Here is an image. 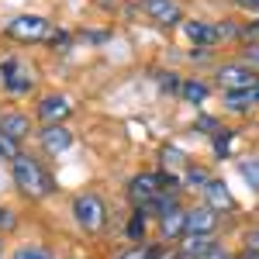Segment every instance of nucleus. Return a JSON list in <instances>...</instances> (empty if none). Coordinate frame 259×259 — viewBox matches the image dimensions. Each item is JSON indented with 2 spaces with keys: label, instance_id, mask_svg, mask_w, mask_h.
<instances>
[{
  "label": "nucleus",
  "instance_id": "6",
  "mask_svg": "<svg viewBox=\"0 0 259 259\" xmlns=\"http://www.w3.org/2000/svg\"><path fill=\"white\" fill-rule=\"evenodd\" d=\"M7 38L14 41H41L49 35V21L38 18V14H18L14 21H7Z\"/></svg>",
  "mask_w": 259,
  "mask_h": 259
},
{
  "label": "nucleus",
  "instance_id": "2",
  "mask_svg": "<svg viewBox=\"0 0 259 259\" xmlns=\"http://www.w3.org/2000/svg\"><path fill=\"white\" fill-rule=\"evenodd\" d=\"M69 214H73V221H76V228H80L83 235H100V232L107 228V204H104V197L94 194V190L76 194Z\"/></svg>",
  "mask_w": 259,
  "mask_h": 259
},
{
  "label": "nucleus",
  "instance_id": "19",
  "mask_svg": "<svg viewBox=\"0 0 259 259\" xmlns=\"http://www.w3.org/2000/svg\"><path fill=\"white\" fill-rule=\"evenodd\" d=\"M207 94H211V90H207V83L194 80V76L180 83V97L187 100V104H204V100H207Z\"/></svg>",
  "mask_w": 259,
  "mask_h": 259
},
{
  "label": "nucleus",
  "instance_id": "9",
  "mask_svg": "<svg viewBox=\"0 0 259 259\" xmlns=\"http://www.w3.org/2000/svg\"><path fill=\"white\" fill-rule=\"evenodd\" d=\"M142 14L152 18L162 28H173V24H183V7L177 0H142Z\"/></svg>",
  "mask_w": 259,
  "mask_h": 259
},
{
  "label": "nucleus",
  "instance_id": "25",
  "mask_svg": "<svg viewBox=\"0 0 259 259\" xmlns=\"http://www.w3.org/2000/svg\"><path fill=\"white\" fill-rule=\"evenodd\" d=\"M211 149H214V156H228V149H232V132L228 128H218L214 132V139H211Z\"/></svg>",
  "mask_w": 259,
  "mask_h": 259
},
{
  "label": "nucleus",
  "instance_id": "22",
  "mask_svg": "<svg viewBox=\"0 0 259 259\" xmlns=\"http://www.w3.org/2000/svg\"><path fill=\"white\" fill-rule=\"evenodd\" d=\"M11 259H56L52 249H45V245H35V242H28V245H18Z\"/></svg>",
  "mask_w": 259,
  "mask_h": 259
},
{
  "label": "nucleus",
  "instance_id": "7",
  "mask_svg": "<svg viewBox=\"0 0 259 259\" xmlns=\"http://www.w3.org/2000/svg\"><path fill=\"white\" fill-rule=\"evenodd\" d=\"M183 35L194 41V49H211V45H218L225 35H232V28H221V24H211V21H183Z\"/></svg>",
  "mask_w": 259,
  "mask_h": 259
},
{
  "label": "nucleus",
  "instance_id": "31",
  "mask_svg": "<svg viewBox=\"0 0 259 259\" xmlns=\"http://www.w3.org/2000/svg\"><path fill=\"white\" fill-rule=\"evenodd\" d=\"M242 11H259V0H235Z\"/></svg>",
  "mask_w": 259,
  "mask_h": 259
},
{
  "label": "nucleus",
  "instance_id": "16",
  "mask_svg": "<svg viewBox=\"0 0 259 259\" xmlns=\"http://www.w3.org/2000/svg\"><path fill=\"white\" fill-rule=\"evenodd\" d=\"M211 169H207V166H197V162H187V169H183V177H180V187H183V190H204V187H207V183H211Z\"/></svg>",
  "mask_w": 259,
  "mask_h": 259
},
{
  "label": "nucleus",
  "instance_id": "26",
  "mask_svg": "<svg viewBox=\"0 0 259 259\" xmlns=\"http://www.w3.org/2000/svg\"><path fill=\"white\" fill-rule=\"evenodd\" d=\"M242 62L252 66V69L259 73V45H245V49H242Z\"/></svg>",
  "mask_w": 259,
  "mask_h": 259
},
{
  "label": "nucleus",
  "instance_id": "14",
  "mask_svg": "<svg viewBox=\"0 0 259 259\" xmlns=\"http://www.w3.org/2000/svg\"><path fill=\"white\" fill-rule=\"evenodd\" d=\"M200 194H204V204H207L214 214H221V211H235V197H232V190H228L225 180H211Z\"/></svg>",
  "mask_w": 259,
  "mask_h": 259
},
{
  "label": "nucleus",
  "instance_id": "15",
  "mask_svg": "<svg viewBox=\"0 0 259 259\" xmlns=\"http://www.w3.org/2000/svg\"><path fill=\"white\" fill-rule=\"evenodd\" d=\"M214 245H218V235H183L177 242V252L187 259H204Z\"/></svg>",
  "mask_w": 259,
  "mask_h": 259
},
{
  "label": "nucleus",
  "instance_id": "21",
  "mask_svg": "<svg viewBox=\"0 0 259 259\" xmlns=\"http://www.w3.org/2000/svg\"><path fill=\"white\" fill-rule=\"evenodd\" d=\"M159 256H162V245L142 242V245H132V249H124L118 259H159Z\"/></svg>",
  "mask_w": 259,
  "mask_h": 259
},
{
  "label": "nucleus",
  "instance_id": "20",
  "mask_svg": "<svg viewBox=\"0 0 259 259\" xmlns=\"http://www.w3.org/2000/svg\"><path fill=\"white\" fill-rule=\"evenodd\" d=\"M239 177L249 183V190L259 194V156H245V159H239Z\"/></svg>",
  "mask_w": 259,
  "mask_h": 259
},
{
  "label": "nucleus",
  "instance_id": "18",
  "mask_svg": "<svg viewBox=\"0 0 259 259\" xmlns=\"http://www.w3.org/2000/svg\"><path fill=\"white\" fill-rule=\"evenodd\" d=\"M145 235H149V218H145L142 211H132V214H128V225H124V239L142 245Z\"/></svg>",
  "mask_w": 259,
  "mask_h": 259
},
{
  "label": "nucleus",
  "instance_id": "13",
  "mask_svg": "<svg viewBox=\"0 0 259 259\" xmlns=\"http://www.w3.org/2000/svg\"><path fill=\"white\" fill-rule=\"evenodd\" d=\"M35 128H31V118L24 114V111H7V114H0V135L11 142H24L28 135H31Z\"/></svg>",
  "mask_w": 259,
  "mask_h": 259
},
{
  "label": "nucleus",
  "instance_id": "17",
  "mask_svg": "<svg viewBox=\"0 0 259 259\" xmlns=\"http://www.w3.org/2000/svg\"><path fill=\"white\" fill-rule=\"evenodd\" d=\"M225 107L235 111V114L252 111V107H256V94H252V87H249V90H228V94H225Z\"/></svg>",
  "mask_w": 259,
  "mask_h": 259
},
{
  "label": "nucleus",
  "instance_id": "29",
  "mask_svg": "<svg viewBox=\"0 0 259 259\" xmlns=\"http://www.w3.org/2000/svg\"><path fill=\"white\" fill-rule=\"evenodd\" d=\"M204 259H235V256H232V252H228V249H225V245L218 242V245H214V249H211V252H207Z\"/></svg>",
  "mask_w": 259,
  "mask_h": 259
},
{
  "label": "nucleus",
  "instance_id": "5",
  "mask_svg": "<svg viewBox=\"0 0 259 259\" xmlns=\"http://www.w3.org/2000/svg\"><path fill=\"white\" fill-rule=\"evenodd\" d=\"M218 87L228 94V90H249V87H256L259 83V73L252 66H245V62H225L218 66Z\"/></svg>",
  "mask_w": 259,
  "mask_h": 259
},
{
  "label": "nucleus",
  "instance_id": "1",
  "mask_svg": "<svg viewBox=\"0 0 259 259\" xmlns=\"http://www.w3.org/2000/svg\"><path fill=\"white\" fill-rule=\"evenodd\" d=\"M7 166H11V183H14V190L24 200H49L56 194V177L49 173V166L38 156L21 149Z\"/></svg>",
  "mask_w": 259,
  "mask_h": 259
},
{
  "label": "nucleus",
  "instance_id": "8",
  "mask_svg": "<svg viewBox=\"0 0 259 259\" xmlns=\"http://www.w3.org/2000/svg\"><path fill=\"white\" fill-rule=\"evenodd\" d=\"M35 114H38L41 124H62V121L73 114V104L66 94H45L38 100V107H35Z\"/></svg>",
  "mask_w": 259,
  "mask_h": 259
},
{
  "label": "nucleus",
  "instance_id": "24",
  "mask_svg": "<svg viewBox=\"0 0 259 259\" xmlns=\"http://www.w3.org/2000/svg\"><path fill=\"white\" fill-rule=\"evenodd\" d=\"M18 225H21L18 211H14L11 204H0V239H4V235H11V232H14Z\"/></svg>",
  "mask_w": 259,
  "mask_h": 259
},
{
  "label": "nucleus",
  "instance_id": "23",
  "mask_svg": "<svg viewBox=\"0 0 259 259\" xmlns=\"http://www.w3.org/2000/svg\"><path fill=\"white\" fill-rule=\"evenodd\" d=\"M187 162H190V159L180 152L177 145H166V149H162V166H166L169 173H173V169H187Z\"/></svg>",
  "mask_w": 259,
  "mask_h": 259
},
{
  "label": "nucleus",
  "instance_id": "30",
  "mask_svg": "<svg viewBox=\"0 0 259 259\" xmlns=\"http://www.w3.org/2000/svg\"><path fill=\"white\" fill-rule=\"evenodd\" d=\"M245 249H256L259 252V228H249L245 232Z\"/></svg>",
  "mask_w": 259,
  "mask_h": 259
},
{
  "label": "nucleus",
  "instance_id": "27",
  "mask_svg": "<svg viewBox=\"0 0 259 259\" xmlns=\"http://www.w3.org/2000/svg\"><path fill=\"white\" fill-rule=\"evenodd\" d=\"M242 35L249 38V45H259V18H256V21H249V24L242 28Z\"/></svg>",
  "mask_w": 259,
  "mask_h": 259
},
{
  "label": "nucleus",
  "instance_id": "4",
  "mask_svg": "<svg viewBox=\"0 0 259 259\" xmlns=\"http://www.w3.org/2000/svg\"><path fill=\"white\" fill-rule=\"evenodd\" d=\"M0 87L7 90V94H14V97H24V94H31V87H35V73H31V66L18 56H7V59L0 62Z\"/></svg>",
  "mask_w": 259,
  "mask_h": 259
},
{
  "label": "nucleus",
  "instance_id": "28",
  "mask_svg": "<svg viewBox=\"0 0 259 259\" xmlns=\"http://www.w3.org/2000/svg\"><path fill=\"white\" fill-rule=\"evenodd\" d=\"M197 128H200V132H207V135H214V132H218L221 124H218L214 118H197Z\"/></svg>",
  "mask_w": 259,
  "mask_h": 259
},
{
  "label": "nucleus",
  "instance_id": "33",
  "mask_svg": "<svg viewBox=\"0 0 259 259\" xmlns=\"http://www.w3.org/2000/svg\"><path fill=\"white\" fill-rule=\"evenodd\" d=\"M0 259H4V242H0Z\"/></svg>",
  "mask_w": 259,
  "mask_h": 259
},
{
  "label": "nucleus",
  "instance_id": "10",
  "mask_svg": "<svg viewBox=\"0 0 259 259\" xmlns=\"http://www.w3.org/2000/svg\"><path fill=\"white\" fill-rule=\"evenodd\" d=\"M35 135H38V145L45 156H62L73 145V132L66 124H41V132H35Z\"/></svg>",
  "mask_w": 259,
  "mask_h": 259
},
{
  "label": "nucleus",
  "instance_id": "3",
  "mask_svg": "<svg viewBox=\"0 0 259 259\" xmlns=\"http://www.w3.org/2000/svg\"><path fill=\"white\" fill-rule=\"evenodd\" d=\"M159 194L162 190H159L156 173H135V177L128 180V187H124V197L132 204V211H142L149 221H152V207H156Z\"/></svg>",
  "mask_w": 259,
  "mask_h": 259
},
{
  "label": "nucleus",
  "instance_id": "11",
  "mask_svg": "<svg viewBox=\"0 0 259 259\" xmlns=\"http://www.w3.org/2000/svg\"><path fill=\"white\" fill-rule=\"evenodd\" d=\"M221 214H214L207 204L187 207V235H218Z\"/></svg>",
  "mask_w": 259,
  "mask_h": 259
},
{
  "label": "nucleus",
  "instance_id": "32",
  "mask_svg": "<svg viewBox=\"0 0 259 259\" xmlns=\"http://www.w3.org/2000/svg\"><path fill=\"white\" fill-rule=\"evenodd\" d=\"M235 259H259V252L256 249H242V256H235Z\"/></svg>",
  "mask_w": 259,
  "mask_h": 259
},
{
  "label": "nucleus",
  "instance_id": "12",
  "mask_svg": "<svg viewBox=\"0 0 259 259\" xmlns=\"http://www.w3.org/2000/svg\"><path fill=\"white\" fill-rule=\"evenodd\" d=\"M156 232H159V242H180L187 235V207L180 204L173 211H166L156 218Z\"/></svg>",
  "mask_w": 259,
  "mask_h": 259
}]
</instances>
